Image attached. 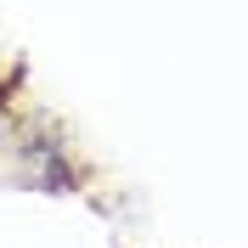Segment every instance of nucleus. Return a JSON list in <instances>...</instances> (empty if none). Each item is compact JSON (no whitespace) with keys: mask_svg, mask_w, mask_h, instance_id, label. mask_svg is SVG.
Wrapping results in <instances>:
<instances>
[{"mask_svg":"<svg viewBox=\"0 0 248 248\" xmlns=\"http://www.w3.org/2000/svg\"><path fill=\"white\" fill-rule=\"evenodd\" d=\"M12 147L23 153L29 181L40 186V192H74L79 186V170H74V158H68V147H62L57 136H29V141H12Z\"/></svg>","mask_w":248,"mask_h":248,"instance_id":"f257e3e1","label":"nucleus"}]
</instances>
